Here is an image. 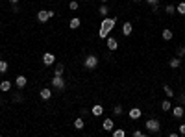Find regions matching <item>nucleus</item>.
Returning a JSON list of instances; mask_svg holds the SVG:
<instances>
[{"instance_id":"2f4dec72","label":"nucleus","mask_w":185,"mask_h":137,"mask_svg":"<svg viewBox=\"0 0 185 137\" xmlns=\"http://www.w3.org/2000/svg\"><path fill=\"white\" fill-rule=\"evenodd\" d=\"M174 97L178 98V102H180V106H182V104H185V95H183V93H182V95H174Z\"/></svg>"},{"instance_id":"e433bc0d","label":"nucleus","mask_w":185,"mask_h":137,"mask_svg":"<svg viewBox=\"0 0 185 137\" xmlns=\"http://www.w3.org/2000/svg\"><path fill=\"white\" fill-rule=\"evenodd\" d=\"M11 11H13V13H19V6H17V4H13V8H11Z\"/></svg>"},{"instance_id":"412c9836","label":"nucleus","mask_w":185,"mask_h":137,"mask_svg":"<svg viewBox=\"0 0 185 137\" xmlns=\"http://www.w3.org/2000/svg\"><path fill=\"white\" fill-rule=\"evenodd\" d=\"M161 109H163V111H170V109H172V102H170L168 98L161 102Z\"/></svg>"},{"instance_id":"7ed1b4c3","label":"nucleus","mask_w":185,"mask_h":137,"mask_svg":"<svg viewBox=\"0 0 185 137\" xmlns=\"http://www.w3.org/2000/svg\"><path fill=\"white\" fill-rule=\"evenodd\" d=\"M117 20H119L117 17H104L102 24H100V28H102V30H105V32L109 34V32H111V30L115 28V24H117Z\"/></svg>"},{"instance_id":"c9c22d12","label":"nucleus","mask_w":185,"mask_h":137,"mask_svg":"<svg viewBox=\"0 0 185 137\" xmlns=\"http://www.w3.org/2000/svg\"><path fill=\"white\" fill-rule=\"evenodd\" d=\"M11 100H13V102L17 104V102H21V100H22V97H21V95H15V97L11 98Z\"/></svg>"},{"instance_id":"ea45409f","label":"nucleus","mask_w":185,"mask_h":137,"mask_svg":"<svg viewBox=\"0 0 185 137\" xmlns=\"http://www.w3.org/2000/svg\"><path fill=\"white\" fill-rule=\"evenodd\" d=\"M8 2H11V4H19V0H8Z\"/></svg>"},{"instance_id":"7c9ffc66","label":"nucleus","mask_w":185,"mask_h":137,"mask_svg":"<svg viewBox=\"0 0 185 137\" xmlns=\"http://www.w3.org/2000/svg\"><path fill=\"white\" fill-rule=\"evenodd\" d=\"M98 37H100V39H107V32L100 28V30H98Z\"/></svg>"},{"instance_id":"cd10ccee","label":"nucleus","mask_w":185,"mask_h":137,"mask_svg":"<svg viewBox=\"0 0 185 137\" xmlns=\"http://www.w3.org/2000/svg\"><path fill=\"white\" fill-rule=\"evenodd\" d=\"M113 115H115V117H121V115H122V108H121V106H115V108H113Z\"/></svg>"},{"instance_id":"6ab92c4d","label":"nucleus","mask_w":185,"mask_h":137,"mask_svg":"<svg viewBox=\"0 0 185 137\" xmlns=\"http://www.w3.org/2000/svg\"><path fill=\"white\" fill-rule=\"evenodd\" d=\"M161 37H163L165 41H170L172 37H174V34H172V30H168V28H165L163 34H161Z\"/></svg>"},{"instance_id":"dca6fc26","label":"nucleus","mask_w":185,"mask_h":137,"mask_svg":"<svg viewBox=\"0 0 185 137\" xmlns=\"http://www.w3.org/2000/svg\"><path fill=\"white\" fill-rule=\"evenodd\" d=\"M180 65H182V58H178V56H176V58H172L170 61H168V67H170V69H178Z\"/></svg>"},{"instance_id":"1a4fd4ad","label":"nucleus","mask_w":185,"mask_h":137,"mask_svg":"<svg viewBox=\"0 0 185 137\" xmlns=\"http://www.w3.org/2000/svg\"><path fill=\"white\" fill-rule=\"evenodd\" d=\"M170 111H172V115H174L176 119H182V117H183V113H185V109L182 108V106H174Z\"/></svg>"},{"instance_id":"39448f33","label":"nucleus","mask_w":185,"mask_h":137,"mask_svg":"<svg viewBox=\"0 0 185 137\" xmlns=\"http://www.w3.org/2000/svg\"><path fill=\"white\" fill-rule=\"evenodd\" d=\"M43 63H44L46 67H50V65H56V56H54V54H50V52L43 54Z\"/></svg>"},{"instance_id":"b1692460","label":"nucleus","mask_w":185,"mask_h":137,"mask_svg":"<svg viewBox=\"0 0 185 137\" xmlns=\"http://www.w3.org/2000/svg\"><path fill=\"white\" fill-rule=\"evenodd\" d=\"M163 91H165V95H167V98H172V97H174V89H172L170 85H165Z\"/></svg>"},{"instance_id":"f03ea898","label":"nucleus","mask_w":185,"mask_h":137,"mask_svg":"<svg viewBox=\"0 0 185 137\" xmlns=\"http://www.w3.org/2000/svg\"><path fill=\"white\" fill-rule=\"evenodd\" d=\"M83 67H85L87 71H93V69H96V67H98V58H96L95 54H89L87 58L83 59Z\"/></svg>"},{"instance_id":"393cba45","label":"nucleus","mask_w":185,"mask_h":137,"mask_svg":"<svg viewBox=\"0 0 185 137\" xmlns=\"http://www.w3.org/2000/svg\"><path fill=\"white\" fill-rule=\"evenodd\" d=\"M176 13H180V15H185V2H180V4L176 6Z\"/></svg>"},{"instance_id":"79ce46f5","label":"nucleus","mask_w":185,"mask_h":137,"mask_svg":"<svg viewBox=\"0 0 185 137\" xmlns=\"http://www.w3.org/2000/svg\"><path fill=\"white\" fill-rule=\"evenodd\" d=\"M100 2H107V0H100Z\"/></svg>"},{"instance_id":"4c0bfd02","label":"nucleus","mask_w":185,"mask_h":137,"mask_svg":"<svg viewBox=\"0 0 185 137\" xmlns=\"http://www.w3.org/2000/svg\"><path fill=\"white\" fill-rule=\"evenodd\" d=\"M54 15H56V11H54V9H48V17H50V19H52V17H54Z\"/></svg>"},{"instance_id":"c85d7f7f","label":"nucleus","mask_w":185,"mask_h":137,"mask_svg":"<svg viewBox=\"0 0 185 137\" xmlns=\"http://www.w3.org/2000/svg\"><path fill=\"white\" fill-rule=\"evenodd\" d=\"M176 56H178V58H183V56H185V46H178Z\"/></svg>"},{"instance_id":"2eb2a0df","label":"nucleus","mask_w":185,"mask_h":137,"mask_svg":"<svg viewBox=\"0 0 185 137\" xmlns=\"http://www.w3.org/2000/svg\"><path fill=\"white\" fill-rule=\"evenodd\" d=\"M117 46H119V41L115 37H107V48L109 50H117Z\"/></svg>"},{"instance_id":"a878e982","label":"nucleus","mask_w":185,"mask_h":137,"mask_svg":"<svg viewBox=\"0 0 185 137\" xmlns=\"http://www.w3.org/2000/svg\"><path fill=\"white\" fill-rule=\"evenodd\" d=\"M8 67H9V65H8V61H4V59H2V61H0V74H4V72L8 71Z\"/></svg>"},{"instance_id":"a211bd4d","label":"nucleus","mask_w":185,"mask_h":137,"mask_svg":"<svg viewBox=\"0 0 185 137\" xmlns=\"http://www.w3.org/2000/svg\"><path fill=\"white\" fill-rule=\"evenodd\" d=\"M102 113H104V108L100 104H95V106H93V115H95V117H100Z\"/></svg>"},{"instance_id":"473e14b6","label":"nucleus","mask_w":185,"mask_h":137,"mask_svg":"<svg viewBox=\"0 0 185 137\" xmlns=\"http://www.w3.org/2000/svg\"><path fill=\"white\" fill-rule=\"evenodd\" d=\"M146 2H148L152 8H157V6H159V0H146Z\"/></svg>"},{"instance_id":"f3484780","label":"nucleus","mask_w":185,"mask_h":137,"mask_svg":"<svg viewBox=\"0 0 185 137\" xmlns=\"http://www.w3.org/2000/svg\"><path fill=\"white\" fill-rule=\"evenodd\" d=\"M98 13H100L102 17H107V13H109V6H107V2H102V6L98 8Z\"/></svg>"},{"instance_id":"f704fd0d","label":"nucleus","mask_w":185,"mask_h":137,"mask_svg":"<svg viewBox=\"0 0 185 137\" xmlns=\"http://www.w3.org/2000/svg\"><path fill=\"white\" fill-rule=\"evenodd\" d=\"M180 135H185V124H180V132H178Z\"/></svg>"},{"instance_id":"0eeeda50","label":"nucleus","mask_w":185,"mask_h":137,"mask_svg":"<svg viewBox=\"0 0 185 137\" xmlns=\"http://www.w3.org/2000/svg\"><path fill=\"white\" fill-rule=\"evenodd\" d=\"M26 83H28V78H26L24 74H19V76L15 78V85H17L19 89H22V87H26Z\"/></svg>"},{"instance_id":"5701e85b","label":"nucleus","mask_w":185,"mask_h":137,"mask_svg":"<svg viewBox=\"0 0 185 137\" xmlns=\"http://www.w3.org/2000/svg\"><path fill=\"white\" fill-rule=\"evenodd\" d=\"M111 134H113V137H124V135H126V132H124L122 128H117V130L113 128V130H111Z\"/></svg>"},{"instance_id":"ddd939ff","label":"nucleus","mask_w":185,"mask_h":137,"mask_svg":"<svg viewBox=\"0 0 185 137\" xmlns=\"http://www.w3.org/2000/svg\"><path fill=\"white\" fill-rule=\"evenodd\" d=\"M131 32H133V26H131V22H124V24H122V34L128 37V35H131Z\"/></svg>"},{"instance_id":"9b49d317","label":"nucleus","mask_w":185,"mask_h":137,"mask_svg":"<svg viewBox=\"0 0 185 137\" xmlns=\"http://www.w3.org/2000/svg\"><path fill=\"white\" fill-rule=\"evenodd\" d=\"M48 19H50V17H48V11H46V9H41V11H39V13H37V20H39V22H48Z\"/></svg>"},{"instance_id":"423d86ee","label":"nucleus","mask_w":185,"mask_h":137,"mask_svg":"<svg viewBox=\"0 0 185 137\" xmlns=\"http://www.w3.org/2000/svg\"><path fill=\"white\" fill-rule=\"evenodd\" d=\"M113 128H115L113 119H104V120H102V130H105V132H111Z\"/></svg>"},{"instance_id":"6e6552de","label":"nucleus","mask_w":185,"mask_h":137,"mask_svg":"<svg viewBox=\"0 0 185 137\" xmlns=\"http://www.w3.org/2000/svg\"><path fill=\"white\" fill-rule=\"evenodd\" d=\"M39 98H41V100H50V98H52V91H50L48 87H43L41 91H39Z\"/></svg>"},{"instance_id":"a19ab883","label":"nucleus","mask_w":185,"mask_h":137,"mask_svg":"<svg viewBox=\"0 0 185 137\" xmlns=\"http://www.w3.org/2000/svg\"><path fill=\"white\" fill-rule=\"evenodd\" d=\"M133 2H135V4H139V2H141V0H133Z\"/></svg>"},{"instance_id":"9d476101","label":"nucleus","mask_w":185,"mask_h":137,"mask_svg":"<svg viewBox=\"0 0 185 137\" xmlns=\"http://www.w3.org/2000/svg\"><path fill=\"white\" fill-rule=\"evenodd\" d=\"M141 113H143V111H141L139 108H131V109L128 111V115H130V119H133V120H137V119L141 117Z\"/></svg>"},{"instance_id":"c756f323","label":"nucleus","mask_w":185,"mask_h":137,"mask_svg":"<svg viewBox=\"0 0 185 137\" xmlns=\"http://www.w3.org/2000/svg\"><path fill=\"white\" fill-rule=\"evenodd\" d=\"M69 8H70L72 11H78V8H80V6H78V2H76V0H72V2H69Z\"/></svg>"},{"instance_id":"f257e3e1","label":"nucleus","mask_w":185,"mask_h":137,"mask_svg":"<svg viewBox=\"0 0 185 137\" xmlns=\"http://www.w3.org/2000/svg\"><path fill=\"white\" fill-rule=\"evenodd\" d=\"M161 130V122L157 119H148L146 120V134H159Z\"/></svg>"},{"instance_id":"20e7f679","label":"nucleus","mask_w":185,"mask_h":137,"mask_svg":"<svg viewBox=\"0 0 185 137\" xmlns=\"http://www.w3.org/2000/svg\"><path fill=\"white\" fill-rule=\"evenodd\" d=\"M50 83H52V87L56 91H63L65 89V80H63V76H54V78L50 80Z\"/></svg>"},{"instance_id":"bb28decb","label":"nucleus","mask_w":185,"mask_h":137,"mask_svg":"<svg viewBox=\"0 0 185 137\" xmlns=\"http://www.w3.org/2000/svg\"><path fill=\"white\" fill-rule=\"evenodd\" d=\"M165 11H167V15H174L176 13V6H167Z\"/></svg>"},{"instance_id":"72a5a7b5","label":"nucleus","mask_w":185,"mask_h":137,"mask_svg":"<svg viewBox=\"0 0 185 137\" xmlns=\"http://www.w3.org/2000/svg\"><path fill=\"white\" fill-rule=\"evenodd\" d=\"M144 135H146V134L141 132V130H135V132H133V137H144Z\"/></svg>"},{"instance_id":"58836bf2","label":"nucleus","mask_w":185,"mask_h":137,"mask_svg":"<svg viewBox=\"0 0 185 137\" xmlns=\"http://www.w3.org/2000/svg\"><path fill=\"white\" fill-rule=\"evenodd\" d=\"M178 135H180L178 132H170V134H168V137H178Z\"/></svg>"},{"instance_id":"f8f14e48","label":"nucleus","mask_w":185,"mask_h":137,"mask_svg":"<svg viewBox=\"0 0 185 137\" xmlns=\"http://www.w3.org/2000/svg\"><path fill=\"white\" fill-rule=\"evenodd\" d=\"M80 24H82V20L78 19V17H72V19L69 20V28H70V30H76V28H80Z\"/></svg>"},{"instance_id":"4be33fe9","label":"nucleus","mask_w":185,"mask_h":137,"mask_svg":"<svg viewBox=\"0 0 185 137\" xmlns=\"http://www.w3.org/2000/svg\"><path fill=\"white\" fill-rule=\"evenodd\" d=\"M83 126H85V122H83L82 117H78L74 120V128H76V130H83Z\"/></svg>"},{"instance_id":"4468645a","label":"nucleus","mask_w":185,"mask_h":137,"mask_svg":"<svg viewBox=\"0 0 185 137\" xmlns=\"http://www.w3.org/2000/svg\"><path fill=\"white\" fill-rule=\"evenodd\" d=\"M9 89H11V82H9V80H2V82H0V91H2V93H8Z\"/></svg>"},{"instance_id":"aec40b11","label":"nucleus","mask_w":185,"mask_h":137,"mask_svg":"<svg viewBox=\"0 0 185 137\" xmlns=\"http://www.w3.org/2000/svg\"><path fill=\"white\" fill-rule=\"evenodd\" d=\"M63 71H65V65H56L54 67V76H63Z\"/></svg>"}]
</instances>
